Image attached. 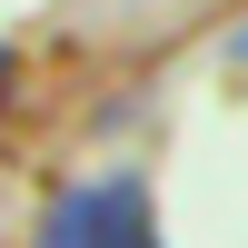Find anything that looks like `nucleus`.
I'll list each match as a JSON object with an SVG mask.
<instances>
[{
  "mask_svg": "<svg viewBox=\"0 0 248 248\" xmlns=\"http://www.w3.org/2000/svg\"><path fill=\"white\" fill-rule=\"evenodd\" d=\"M30 248H159V218H149V179L139 169H109V179H79L40 209V238Z\"/></svg>",
  "mask_w": 248,
  "mask_h": 248,
  "instance_id": "f257e3e1",
  "label": "nucleus"
}]
</instances>
